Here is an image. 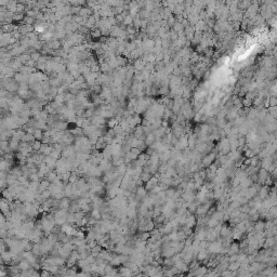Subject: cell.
<instances>
[{
  "label": "cell",
  "instance_id": "obj_10",
  "mask_svg": "<svg viewBox=\"0 0 277 277\" xmlns=\"http://www.w3.org/2000/svg\"><path fill=\"white\" fill-rule=\"evenodd\" d=\"M102 249H103V248H102L101 245H100V243H96V245L93 247V248H91V249H90V254H92L93 257H96L100 252H101Z\"/></svg>",
  "mask_w": 277,
  "mask_h": 277
},
{
  "label": "cell",
  "instance_id": "obj_14",
  "mask_svg": "<svg viewBox=\"0 0 277 277\" xmlns=\"http://www.w3.org/2000/svg\"><path fill=\"white\" fill-rule=\"evenodd\" d=\"M33 136H34L35 140H40V141H41V138H42V136H43V130L35 129L34 132H33Z\"/></svg>",
  "mask_w": 277,
  "mask_h": 277
},
{
  "label": "cell",
  "instance_id": "obj_16",
  "mask_svg": "<svg viewBox=\"0 0 277 277\" xmlns=\"http://www.w3.org/2000/svg\"><path fill=\"white\" fill-rule=\"evenodd\" d=\"M116 125H118V121H117V119H116V118H111V119L107 121L108 129H113V128H114Z\"/></svg>",
  "mask_w": 277,
  "mask_h": 277
},
{
  "label": "cell",
  "instance_id": "obj_1",
  "mask_svg": "<svg viewBox=\"0 0 277 277\" xmlns=\"http://www.w3.org/2000/svg\"><path fill=\"white\" fill-rule=\"evenodd\" d=\"M196 223H197V218L195 216V214H190L185 219L184 226L187 228H194Z\"/></svg>",
  "mask_w": 277,
  "mask_h": 277
},
{
  "label": "cell",
  "instance_id": "obj_15",
  "mask_svg": "<svg viewBox=\"0 0 277 277\" xmlns=\"http://www.w3.org/2000/svg\"><path fill=\"white\" fill-rule=\"evenodd\" d=\"M40 146H41V141L40 140H35L33 143H31V147H33V151L38 153L40 149Z\"/></svg>",
  "mask_w": 277,
  "mask_h": 277
},
{
  "label": "cell",
  "instance_id": "obj_20",
  "mask_svg": "<svg viewBox=\"0 0 277 277\" xmlns=\"http://www.w3.org/2000/svg\"><path fill=\"white\" fill-rule=\"evenodd\" d=\"M0 196H1V192H0Z\"/></svg>",
  "mask_w": 277,
  "mask_h": 277
},
{
  "label": "cell",
  "instance_id": "obj_4",
  "mask_svg": "<svg viewBox=\"0 0 277 277\" xmlns=\"http://www.w3.org/2000/svg\"><path fill=\"white\" fill-rule=\"evenodd\" d=\"M8 211H10V203L6 198L1 197L0 198V212L4 214Z\"/></svg>",
  "mask_w": 277,
  "mask_h": 277
},
{
  "label": "cell",
  "instance_id": "obj_5",
  "mask_svg": "<svg viewBox=\"0 0 277 277\" xmlns=\"http://www.w3.org/2000/svg\"><path fill=\"white\" fill-rule=\"evenodd\" d=\"M0 256H1L3 262H4L7 265L10 264V262H11V260H12V253H11L10 250H3L2 252L0 253Z\"/></svg>",
  "mask_w": 277,
  "mask_h": 277
},
{
  "label": "cell",
  "instance_id": "obj_11",
  "mask_svg": "<svg viewBox=\"0 0 277 277\" xmlns=\"http://www.w3.org/2000/svg\"><path fill=\"white\" fill-rule=\"evenodd\" d=\"M152 176H153V174H152L149 171H143V172L140 174V179H141V180L144 182V183H145V182H147L148 180L152 178Z\"/></svg>",
  "mask_w": 277,
  "mask_h": 277
},
{
  "label": "cell",
  "instance_id": "obj_2",
  "mask_svg": "<svg viewBox=\"0 0 277 277\" xmlns=\"http://www.w3.org/2000/svg\"><path fill=\"white\" fill-rule=\"evenodd\" d=\"M106 145H107V142H106V140H105L104 136H99L96 143L94 144V148H95L96 151L102 152L105 147H106Z\"/></svg>",
  "mask_w": 277,
  "mask_h": 277
},
{
  "label": "cell",
  "instance_id": "obj_13",
  "mask_svg": "<svg viewBox=\"0 0 277 277\" xmlns=\"http://www.w3.org/2000/svg\"><path fill=\"white\" fill-rule=\"evenodd\" d=\"M80 176H78L76 171H71V176H69V180H68V183H71V184H75L76 182L79 180Z\"/></svg>",
  "mask_w": 277,
  "mask_h": 277
},
{
  "label": "cell",
  "instance_id": "obj_12",
  "mask_svg": "<svg viewBox=\"0 0 277 277\" xmlns=\"http://www.w3.org/2000/svg\"><path fill=\"white\" fill-rule=\"evenodd\" d=\"M71 171H65V172H63L61 176H59V178L61 179V181L63 182L64 184L68 183V180H69V176H71Z\"/></svg>",
  "mask_w": 277,
  "mask_h": 277
},
{
  "label": "cell",
  "instance_id": "obj_17",
  "mask_svg": "<svg viewBox=\"0 0 277 277\" xmlns=\"http://www.w3.org/2000/svg\"><path fill=\"white\" fill-rule=\"evenodd\" d=\"M28 181H40L39 176H38V173H31L28 176Z\"/></svg>",
  "mask_w": 277,
  "mask_h": 277
},
{
  "label": "cell",
  "instance_id": "obj_8",
  "mask_svg": "<svg viewBox=\"0 0 277 277\" xmlns=\"http://www.w3.org/2000/svg\"><path fill=\"white\" fill-rule=\"evenodd\" d=\"M69 205H71V199H69L68 197H63L62 199H60V203H59L60 209L68 210V208H69Z\"/></svg>",
  "mask_w": 277,
  "mask_h": 277
},
{
  "label": "cell",
  "instance_id": "obj_18",
  "mask_svg": "<svg viewBox=\"0 0 277 277\" xmlns=\"http://www.w3.org/2000/svg\"><path fill=\"white\" fill-rule=\"evenodd\" d=\"M7 186H8V184H7L6 179H0V192L2 191L3 188H6Z\"/></svg>",
  "mask_w": 277,
  "mask_h": 277
},
{
  "label": "cell",
  "instance_id": "obj_6",
  "mask_svg": "<svg viewBox=\"0 0 277 277\" xmlns=\"http://www.w3.org/2000/svg\"><path fill=\"white\" fill-rule=\"evenodd\" d=\"M20 142H21V141L14 140V138H10V140H9V147H10V149H11V152H13V153H15V152L19 151Z\"/></svg>",
  "mask_w": 277,
  "mask_h": 277
},
{
  "label": "cell",
  "instance_id": "obj_7",
  "mask_svg": "<svg viewBox=\"0 0 277 277\" xmlns=\"http://www.w3.org/2000/svg\"><path fill=\"white\" fill-rule=\"evenodd\" d=\"M6 181H7V184H8V186H11V185H14L17 183V176H13V174H11V173H7L6 176Z\"/></svg>",
  "mask_w": 277,
  "mask_h": 277
},
{
  "label": "cell",
  "instance_id": "obj_19",
  "mask_svg": "<svg viewBox=\"0 0 277 277\" xmlns=\"http://www.w3.org/2000/svg\"><path fill=\"white\" fill-rule=\"evenodd\" d=\"M50 275H52V274H51L49 271H47V270H44V268H41V272H40V276L46 277V276H50Z\"/></svg>",
  "mask_w": 277,
  "mask_h": 277
},
{
  "label": "cell",
  "instance_id": "obj_3",
  "mask_svg": "<svg viewBox=\"0 0 277 277\" xmlns=\"http://www.w3.org/2000/svg\"><path fill=\"white\" fill-rule=\"evenodd\" d=\"M157 184H158V179L156 178V176H153L147 182H145L144 187H145V190H146V191L149 192L151 190H153V188H154Z\"/></svg>",
  "mask_w": 277,
  "mask_h": 277
},
{
  "label": "cell",
  "instance_id": "obj_9",
  "mask_svg": "<svg viewBox=\"0 0 277 277\" xmlns=\"http://www.w3.org/2000/svg\"><path fill=\"white\" fill-rule=\"evenodd\" d=\"M19 268H21V271H27V270H29V268H31V264L26 260V259L23 258L21 260V262L19 263Z\"/></svg>",
  "mask_w": 277,
  "mask_h": 277
}]
</instances>
